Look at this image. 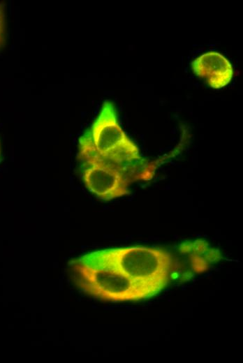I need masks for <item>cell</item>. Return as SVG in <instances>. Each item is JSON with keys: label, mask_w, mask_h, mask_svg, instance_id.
<instances>
[{"label": "cell", "mask_w": 243, "mask_h": 363, "mask_svg": "<svg viewBox=\"0 0 243 363\" xmlns=\"http://www.w3.org/2000/svg\"><path fill=\"white\" fill-rule=\"evenodd\" d=\"M191 68L198 76L205 78L207 84L214 89L227 85L233 75L229 61L216 52H208L197 57Z\"/></svg>", "instance_id": "obj_5"}, {"label": "cell", "mask_w": 243, "mask_h": 363, "mask_svg": "<svg viewBox=\"0 0 243 363\" xmlns=\"http://www.w3.org/2000/svg\"><path fill=\"white\" fill-rule=\"evenodd\" d=\"M84 134L101 158L120 168L133 180L145 176V160L121 127L111 101L103 103L98 117Z\"/></svg>", "instance_id": "obj_2"}, {"label": "cell", "mask_w": 243, "mask_h": 363, "mask_svg": "<svg viewBox=\"0 0 243 363\" xmlns=\"http://www.w3.org/2000/svg\"><path fill=\"white\" fill-rule=\"evenodd\" d=\"M5 5L0 3V47L4 40Z\"/></svg>", "instance_id": "obj_7"}, {"label": "cell", "mask_w": 243, "mask_h": 363, "mask_svg": "<svg viewBox=\"0 0 243 363\" xmlns=\"http://www.w3.org/2000/svg\"><path fill=\"white\" fill-rule=\"evenodd\" d=\"M78 286L88 294L111 302L137 301L155 295L122 273L79 258L73 264Z\"/></svg>", "instance_id": "obj_3"}, {"label": "cell", "mask_w": 243, "mask_h": 363, "mask_svg": "<svg viewBox=\"0 0 243 363\" xmlns=\"http://www.w3.org/2000/svg\"><path fill=\"white\" fill-rule=\"evenodd\" d=\"M80 258L117 271L155 295L168 285L174 262L167 250L143 246L108 249Z\"/></svg>", "instance_id": "obj_1"}, {"label": "cell", "mask_w": 243, "mask_h": 363, "mask_svg": "<svg viewBox=\"0 0 243 363\" xmlns=\"http://www.w3.org/2000/svg\"><path fill=\"white\" fill-rule=\"evenodd\" d=\"M179 251L185 255L191 254V266L197 272L205 271L209 262L221 258L219 250L209 248L204 240L185 242L180 245Z\"/></svg>", "instance_id": "obj_6"}, {"label": "cell", "mask_w": 243, "mask_h": 363, "mask_svg": "<svg viewBox=\"0 0 243 363\" xmlns=\"http://www.w3.org/2000/svg\"><path fill=\"white\" fill-rule=\"evenodd\" d=\"M79 158L83 182L98 198L113 200L131 193L133 181L123 170L101 158L84 133L79 140Z\"/></svg>", "instance_id": "obj_4"}]
</instances>
